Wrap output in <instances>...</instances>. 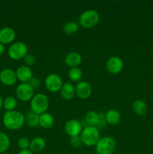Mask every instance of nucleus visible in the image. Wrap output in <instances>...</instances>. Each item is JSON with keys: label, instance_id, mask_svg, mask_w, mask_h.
Masks as SVG:
<instances>
[{"label": "nucleus", "instance_id": "obj_1", "mask_svg": "<svg viewBox=\"0 0 153 154\" xmlns=\"http://www.w3.org/2000/svg\"><path fill=\"white\" fill-rule=\"evenodd\" d=\"M2 122L6 129L9 130H17L22 128L26 123L25 116L20 111L16 110L6 111L3 115Z\"/></svg>", "mask_w": 153, "mask_h": 154}, {"label": "nucleus", "instance_id": "obj_2", "mask_svg": "<svg viewBox=\"0 0 153 154\" xmlns=\"http://www.w3.org/2000/svg\"><path fill=\"white\" fill-rule=\"evenodd\" d=\"M49 105L50 101L47 96L44 93H38L34 95L30 101V111L40 115L46 112Z\"/></svg>", "mask_w": 153, "mask_h": 154}, {"label": "nucleus", "instance_id": "obj_3", "mask_svg": "<svg viewBox=\"0 0 153 154\" xmlns=\"http://www.w3.org/2000/svg\"><path fill=\"white\" fill-rule=\"evenodd\" d=\"M80 138L84 145L87 147H94L100 138L99 129L94 126H86L81 132Z\"/></svg>", "mask_w": 153, "mask_h": 154}, {"label": "nucleus", "instance_id": "obj_4", "mask_svg": "<svg viewBox=\"0 0 153 154\" xmlns=\"http://www.w3.org/2000/svg\"><path fill=\"white\" fill-rule=\"evenodd\" d=\"M99 14L97 11L93 9L86 10L80 15L79 25L84 29H92L99 22Z\"/></svg>", "mask_w": 153, "mask_h": 154}, {"label": "nucleus", "instance_id": "obj_5", "mask_svg": "<svg viewBox=\"0 0 153 154\" xmlns=\"http://www.w3.org/2000/svg\"><path fill=\"white\" fill-rule=\"evenodd\" d=\"M116 147V141L112 136L100 137L95 145L98 154H112Z\"/></svg>", "mask_w": 153, "mask_h": 154}, {"label": "nucleus", "instance_id": "obj_6", "mask_svg": "<svg viewBox=\"0 0 153 154\" xmlns=\"http://www.w3.org/2000/svg\"><path fill=\"white\" fill-rule=\"evenodd\" d=\"M9 57L13 60H20L28 54V48L25 43L22 42H14L8 50Z\"/></svg>", "mask_w": 153, "mask_h": 154}, {"label": "nucleus", "instance_id": "obj_7", "mask_svg": "<svg viewBox=\"0 0 153 154\" xmlns=\"http://www.w3.org/2000/svg\"><path fill=\"white\" fill-rule=\"evenodd\" d=\"M62 78L58 74H50L46 77L44 85L46 90L50 93H57L60 91L63 85Z\"/></svg>", "mask_w": 153, "mask_h": 154}, {"label": "nucleus", "instance_id": "obj_8", "mask_svg": "<svg viewBox=\"0 0 153 154\" xmlns=\"http://www.w3.org/2000/svg\"><path fill=\"white\" fill-rule=\"evenodd\" d=\"M16 96L19 100L26 102L31 101L34 96V90L28 83H21L16 89Z\"/></svg>", "mask_w": 153, "mask_h": 154}, {"label": "nucleus", "instance_id": "obj_9", "mask_svg": "<svg viewBox=\"0 0 153 154\" xmlns=\"http://www.w3.org/2000/svg\"><path fill=\"white\" fill-rule=\"evenodd\" d=\"M64 129L66 134L71 138L80 135L83 128L82 123L79 120L76 119H70L65 123Z\"/></svg>", "mask_w": 153, "mask_h": 154}, {"label": "nucleus", "instance_id": "obj_10", "mask_svg": "<svg viewBox=\"0 0 153 154\" xmlns=\"http://www.w3.org/2000/svg\"><path fill=\"white\" fill-rule=\"evenodd\" d=\"M106 68L109 73L112 75H118L124 68V62L120 57L113 56L108 59L106 63Z\"/></svg>", "mask_w": 153, "mask_h": 154}, {"label": "nucleus", "instance_id": "obj_11", "mask_svg": "<svg viewBox=\"0 0 153 154\" xmlns=\"http://www.w3.org/2000/svg\"><path fill=\"white\" fill-rule=\"evenodd\" d=\"M92 93V86L88 81H81L75 87V95L80 99H87L91 96Z\"/></svg>", "mask_w": 153, "mask_h": 154}, {"label": "nucleus", "instance_id": "obj_12", "mask_svg": "<svg viewBox=\"0 0 153 154\" xmlns=\"http://www.w3.org/2000/svg\"><path fill=\"white\" fill-rule=\"evenodd\" d=\"M16 72L10 69H4L0 72V81L4 86H13L16 84Z\"/></svg>", "mask_w": 153, "mask_h": 154}, {"label": "nucleus", "instance_id": "obj_13", "mask_svg": "<svg viewBox=\"0 0 153 154\" xmlns=\"http://www.w3.org/2000/svg\"><path fill=\"white\" fill-rule=\"evenodd\" d=\"M16 38V32L11 27H3L0 29V43L2 45L12 44Z\"/></svg>", "mask_w": 153, "mask_h": 154}, {"label": "nucleus", "instance_id": "obj_14", "mask_svg": "<svg viewBox=\"0 0 153 154\" xmlns=\"http://www.w3.org/2000/svg\"><path fill=\"white\" fill-rule=\"evenodd\" d=\"M15 72H16V78L21 83H28L30 80L33 78L32 71L29 66H20Z\"/></svg>", "mask_w": 153, "mask_h": 154}, {"label": "nucleus", "instance_id": "obj_15", "mask_svg": "<svg viewBox=\"0 0 153 154\" xmlns=\"http://www.w3.org/2000/svg\"><path fill=\"white\" fill-rule=\"evenodd\" d=\"M82 56L77 52H70L64 57V64L70 69L77 67L82 63Z\"/></svg>", "mask_w": 153, "mask_h": 154}, {"label": "nucleus", "instance_id": "obj_16", "mask_svg": "<svg viewBox=\"0 0 153 154\" xmlns=\"http://www.w3.org/2000/svg\"><path fill=\"white\" fill-rule=\"evenodd\" d=\"M59 92L62 98L67 101L71 100L76 96L75 95V87H74L70 83L68 82L63 84Z\"/></svg>", "mask_w": 153, "mask_h": 154}, {"label": "nucleus", "instance_id": "obj_17", "mask_svg": "<svg viewBox=\"0 0 153 154\" xmlns=\"http://www.w3.org/2000/svg\"><path fill=\"white\" fill-rule=\"evenodd\" d=\"M46 142L42 137H35L30 141L29 150L33 153H38L42 151L46 147Z\"/></svg>", "mask_w": 153, "mask_h": 154}, {"label": "nucleus", "instance_id": "obj_18", "mask_svg": "<svg viewBox=\"0 0 153 154\" xmlns=\"http://www.w3.org/2000/svg\"><path fill=\"white\" fill-rule=\"evenodd\" d=\"M54 117L50 113L45 112L39 115V126L43 129H50L54 125Z\"/></svg>", "mask_w": 153, "mask_h": 154}, {"label": "nucleus", "instance_id": "obj_19", "mask_svg": "<svg viewBox=\"0 0 153 154\" xmlns=\"http://www.w3.org/2000/svg\"><path fill=\"white\" fill-rule=\"evenodd\" d=\"M106 123L110 125H117L121 121V114L117 110L110 109L105 113Z\"/></svg>", "mask_w": 153, "mask_h": 154}, {"label": "nucleus", "instance_id": "obj_20", "mask_svg": "<svg viewBox=\"0 0 153 154\" xmlns=\"http://www.w3.org/2000/svg\"><path fill=\"white\" fill-rule=\"evenodd\" d=\"M132 109L136 114L142 116L145 115L148 111V106L144 101L137 99V100H135L132 104Z\"/></svg>", "mask_w": 153, "mask_h": 154}, {"label": "nucleus", "instance_id": "obj_21", "mask_svg": "<svg viewBox=\"0 0 153 154\" xmlns=\"http://www.w3.org/2000/svg\"><path fill=\"white\" fill-rule=\"evenodd\" d=\"M25 120L26 123L31 128L37 127L38 126H39V115L32 111L26 113V115L25 116Z\"/></svg>", "mask_w": 153, "mask_h": 154}, {"label": "nucleus", "instance_id": "obj_22", "mask_svg": "<svg viewBox=\"0 0 153 154\" xmlns=\"http://www.w3.org/2000/svg\"><path fill=\"white\" fill-rule=\"evenodd\" d=\"M68 78L73 82H80L82 78V71L80 68H71L68 72Z\"/></svg>", "mask_w": 153, "mask_h": 154}, {"label": "nucleus", "instance_id": "obj_23", "mask_svg": "<svg viewBox=\"0 0 153 154\" xmlns=\"http://www.w3.org/2000/svg\"><path fill=\"white\" fill-rule=\"evenodd\" d=\"M80 25L75 21H68L63 26V31L67 35H74L79 30Z\"/></svg>", "mask_w": 153, "mask_h": 154}, {"label": "nucleus", "instance_id": "obj_24", "mask_svg": "<svg viewBox=\"0 0 153 154\" xmlns=\"http://www.w3.org/2000/svg\"><path fill=\"white\" fill-rule=\"evenodd\" d=\"M17 106V100L14 96H8L3 100V108L6 111H14Z\"/></svg>", "mask_w": 153, "mask_h": 154}, {"label": "nucleus", "instance_id": "obj_25", "mask_svg": "<svg viewBox=\"0 0 153 154\" xmlns=\"http://www.w3.org/2000/svg\"><path fill=\"white\" fill-rule=\"evenodd\" d=\"M10 145V140L8 135L0 131V153H5Z\"/></svg>", "mask_w": 153, "mask_h": 154}, {"label": "nucleus", "instance_id": "obj_26", "mask_svg": "<svg viewBox=\"0 0 153 154\" xmlns=\"http://www.w3.org/2000/svg\"><path fill=\"white\" fill-rule=\"evenodd\" d=\"M85 120L88 126L96 127L98 120V112L94 111H89L86 114Z\"/></svg>", "mask_w": 153, "mask_h": 154}, {"label": "nucleus", "instance_id": "obj_27", "mask_svg": "<svg viewBox=\"0 0 153 154\" xmlns=\"http://www.w3.org/2000/svg\"><path fill=\"white\" fill-rule=\"evenodd\" d=\"M17 145L20 150H28L30 146V141L26 137H20L17 141Z\"/></svg>", "mask_w": 153, "mask_h": 154}, {"label": "nucleus", "instance_id": "obj_28", "mask_svg": "<svg viewBox=\"0 0 153 154\" xmlns=\"http://www.w3.org/2000/svg\"><path fill=\"white\" fill-rule=\"evenodd\" d=\"M106 123H106L105 113L98 112V120L97 125H96V128L98 129H104L106 126Z\"/></svg>", "mask_w": 153, "mask_h": 154}, {"label": "nucleus", "instance_id": "obj_29", "mask_svg": "<svg viewBox=\"0 0 153 154\" xmlns=\"http://www.w3.org/2000/svg\"><path fill=\"white\" fill-rule=\"evenodd\" d=\"M70 145L72 147H75V148H79L82 146V139L80 138V135L79 136H74V137H71L70 140Z\"/></svg>", "mask_w": 153, "mask_h": 154}, {"label": "nucleus", "instance_id": "obj_30", "mask_svg": "<svg viewBox=\"0 0 153 154\" xmlns=\"http://www.w3.org/2000/svg\"><path fill=\"white\" fill-rule=\"evenodd\" d=\"M24 62L27 66H32L35 63L36 58L34 55L31 54H28L24 57Z\"/></svg>", "mask_w": 153, "mask_h": 154}, {"label": "nucleus", "instance_id": "obj_31", "mask_svg": "<svg viewBox=\"0 0 153 154\" xmlns=\"http://www.w3.org/2000/svg\"><path fill=\"white\" fill-rule=\"evenodd\" d=\"M28 84H29V85L34 90V89H38V87H40V80L38 78H36V77H33V78L29 81Z\"/></svg>", "mask_w": 153, "mask_h": 154}, {"label": "nucleus", "instance_id": "obj_32", "mask_svg": "<svg viewBox=\"0 0 153 154\" xmlns=\"http://www.w3.org/2000/svg\"><path fill=\"white\" fill-rule=\"evenodd\" d=\"M17 154H34L33 152H32L31 150L28 149V150H20Z\"/></svg>", "mask_w": 153, "mask_h": 154}, {"label": "nucleus", "instance_id": "obj_33", "mask_svg": "<svg viewBox=\"0 0 153 154\" xmlns=\"http://www.w3.org/2000/svg\"><path fill=\"white\" fill-rule=\"evenodd\" d=\"M5 51V48H4V45L0 43V55L3 54Z\"/></svg>", "mask_w": 153, "mask_h": 154}, {"label": "nucleus", "instance_id": "obj_34", "mask_svg": "<svg viewBox=\"0 0 153 154\" xmlns=\"http://www.w3.org/2000/svg\"><path fill=\"white\" fill-rule=\"evenodd\" d=\"M3 107V99L2 98V96H0V110L2 109V108Z\"/></svg>", "mask_w": 153, "mask_h": 154}, {"label": "nucleus", "instance_id": "obj_35", "mask_svg": "<svg viewBox=\"0 0 153 154\" xmlns=\"http://www.w3.org/2000/svg\"><path fill=\"white\" fill-rule=\"evenodd\" d=\"M0 154H8V153H0Z\"/></svg>", "mask_w": 153, "mask_h": 154}]
</instances>
